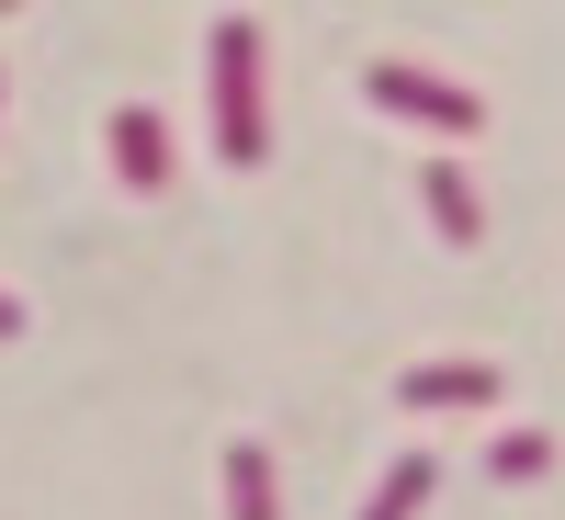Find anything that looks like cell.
Here are the masks:
<instances>
[{"mask_svg":"<svg viewBox=\"0 0 565 520\" xmlns=\"http://www.w3.org/2000/svg\"><path fill=\"white\" fill-rule=\"evenodd\" d=\"M418 204H430L441 250H476V238H487V204H476V181H463V159H430V170H418Z\"/></svg>","mask_w":565,"mask_h":520,"instance_id":"5b68a950","label":"cell"},{"mask_svg":"<svg viewBox=\"0 0 565 520\" xmlns=\"http://www.w3.org/2000/svg\"><path fill=\"white\" fill-rule=\"evenodd\" d=\"M430 487H441V464H430V453H396L385 476H373L362 520H418V509H430Z\"/></svg>","mask_w":565,"mask_h":520,"instance_id":"8992f818","label":"cell"},{"mask_svg":"<svg viewBox=\"0 0 565 520\" xmlns=\"http://www.w3.org/2000/svg\"><path fill=\"white\" fill-rule=\"evenodd\" d=\"M0 340H23V306H12V295H0Z\"/></svg>","mask_w":565,"mask_h":520,"instance_id":"9c48e42d","label":"cell"},{"mask_svg":"<svg viewBox=\"0 0 565 520\" xmlns=\"http://www.w3.org/2000/svg\"><path fill=\"white\" fill-rule=\"evenodd\" d=\"M204 57H215V159L249 170V159L271 148V125H260V23L226 12V23L204 34Z\"/></svg>","mask_w":565,"mask_h":520,"instance_id":"6da1fadb","label":"cell"},{"mask_svg":"<svg viewBox=\"0 0 565 520\" xmlns=\"http://www.w3.org/2000/svg\"><path fill=\"white\" fill-rule=\"evenodd\" d=\"M362 103L373 114H407V125H430V136H476L487 125V103L463 79H441V68H418V57H373L362 68Z\"/></svg>","mask_w":565,"mask_h":520,"instance_id":"7a4b0ae2","label":"cell"},{"mask_svg":"<svg viewBox=\"0 0 565 520\" xmlns=\"http://www.w3.org/2000/svg\"><path fill=\"white\" fill-rule=\"evenodd\" d=\"M226 520H282V509H271V453H260V442H226Z\"/></svg>","mask_w":565,"mask_h":520,"instance_id":"52a82bcc","label":"cell"},{"mask_svg":"<svg viewBox=\"0 0 565 520\" xmlns=\"http://www.w3.org/2000/svg\"><path fill=\"white\" fill-rule=\"evenodd\" d=\"M170 170H181L170 114H159V103H125V114H114V181H125V193H170Z\"/></svg>","mask_w":565,"mask_h":520,"instance_id":"3957f363","label":"cell"},{"mask_svg":"<svg viewBox=\"0 0 565 520\" xmlns=\"http://www.w3.org/2000/svg\"><path fill=\"white\" fill-rule=\"evenodd\" d=\"M396 407H418V418H441V407H498V362H407L396 373Z\"/></svg>","mask_w":565,"mask_h":520,"instance_id":"277c9868","label":"cell"},{"mask_svg":"<svg viewBox=\"0 0 565 520\" xmlns=\"http://www.w3.org/2000/svg\"><path fill=\"white\" fill-rule=\"evenodd\" d=\"M0 12H23V0H0Z\"/></svg>","mask_w":565,"mask_h":520,"instance_id":"30bf717a","label":"cell"},{"mask_svg":"<svg viewBox=\"0 0 565 520\" xmlns=\"http://www.w3.org/2000/svg\"><path fill=\"white\" fill-rule=\"evenodd\" d=\"M487 476H498V487H532V476H554V431H509V442L487 453Z\"/></svg>","mask_w":565,"mask_h":520,"instance_id":"ba28073f","label":"cell"}]
</instances>
